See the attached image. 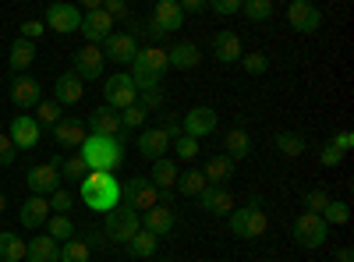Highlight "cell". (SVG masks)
<instances>
[{
	"label": "cell",
	"mask_w": 354,
	"mask_h": 262,
	"mask_svg": "<svg viewBox=\"0 0 354 262\" xmlns=\"http://www.w3.org/2000/svg\"><path fill=\"white\" fill-rule=\"evenodd\" d=\"M88 135H100V138H121L124 128H121V118H117V110L110 106H96L88 113V124H85Z\"/></svg>",
	"instance_id": "15"
},
{
	"label": "cell",
	"mask_w": 354,
	"mask_h": 262,
	"mask_svg": "<svg viewBox=\"0 0 354 262\" xmlns=\"http://www.w3.org/2000/svg\"><path fill=\"white\" fill-rule=\"evenodd\" d=\"M273 145H277V153L287 156V160H298V156H305V149H308L305 135H298V131H277Z\"/></svg>",
	"instance_id": "30"
},
{
	"label": "cell",
	"mask_w": 354,
	"mask_h": 262,
	"mask_svg": "<svg viewBox=\"0 0 354 262\" xmlns=\"http://www.w3.org/2000/svg\"><path fill=\"white\" fill-rule=\"evenodd\" d=\"M103 106H110V110H128V106H135V100H138V93H135V82H131V75H110L106 78V85H103Z\"/></svg>",
	"instance_id": "8"
},
{
	"label": "cell",
	"mask_w": 354,
	"mask_h": 262,
	"mask_svg": "<svg viewBox=\"0 0 354 262\" xmlns=\"http://www.w3.org/2000/svg\"><path fill=\"white\" fill-rule=\"evenodd\" d=\"M85 138H88V131L78 118H61L53 124V142L61 145V149H82Z\"/></svg>",
	"instance_id": "18"
},
{
	"label": "cell",
	"mask_w": 354,
	"mask_h": 262,
	"mask_svg": "<svg viewBox=\"0 0 354 262\" xmlns=\"http://www.w3.org/2000/svg\"><path fill=\"white\" fill-rule=\"evenodd\" d=\"M174 227H177V216H174L170 206H153L149 213L142 216V230H149L153 238H170Z\"/></svg>",
	"instance_id": "20"
},
{
	"label": "cell",
	"mask_w": 354,
	"mask_h": 262,
	"mask_svg": "<svg viewBox=\"0 0 354 262\" xmlns=\"http://www.w3.org/2000/svg\"><path fill=\"white\" fill-rule=\"evenodd\" d=\"M160 191L149 185V178H128L121 185V206L135 209V213H149L153 206H160Z\"/></svg>",
	"instance_id": "5"
},
{
	"label": "cell",
	"mask_w": 354,
	"mask_h": 262,
	"mask_svg": "<svg viewBox=\"0 0 354 262\" xmlns=\"http://www.w3.org/2000/svg\"><path fill=\"white\" fill-rule=\"evenodd\" d=\"M234 174H238V170H234V160H230V156H213L209 163H205L202 178H205V185H220V188H223Z\"/></svg>",
	"instance_id": "29"
},
{
	"label": "cell",
	"mask_w": 354,
	"mask_h": 262,
	"mask_svg": "<svg viewBox=\"0 0 354 262\" xmlns=\"http://www.w3.org/2000/svg\"><path fill=\"white\" fill-rule=\"evenodd\" d=\"M213 53H216L220 64H238L241 57H245V43H241L238 32L223 28V32H216V39H213Z\"/></svg>",
	"instance_id": "19"
},
{
	"label": "cell",
	"mask_w": 354,
	"mask_h": 262,
	"mask_svg": "<svg viewBox=\"0 0 354 262\" xmlns=\"http://www.w3.org/2000/svg\"><path fill=\"white\" fill-rule=\"evenodd\" d=\"M195 202H198L202 213H213V216H230L234 213V195L227 188H220V185H205Z\"/></svg>",
	"instance_id": "16"
},
{
	"label": "cell",
	"mask_w": 354,
	"mask_h": 262,
	"mask_svg": "<svg viewBox=\"0 0 354 262\" xmlns=\"http://www.w3.org/2000/svg\"><path fill=\"white\" fill-rule=\"evenodd\" d=\"M135 64L145 68V71H153V75H163L170 64H167V50L163 46H138V57H135Z\"/></svg>",
	"instance_id": "32"
},
{
	"label": "cell",
	"mask_w": 354,
	"mask_h": 262,
	"mask_svg": "<svg viewBox=\"0 0 354 262\" xmlns=\"http://www.w3.org/2000/svg\"><path fill=\"white\" fill-rule=\"evenodd\" d=\"M93 259V252H88V245L82 238H71L61 245V262H88Z\"/></svg>",
	"instance_id": "40"
},
{
	"label": "cell",
	"mask_w": 354,
	"mask_h": 262,
	"mask_svg": "<svg viewBox=\"0 0 354 262\" xmlns=\"http://www.w3.org/2000/svg\"><path fill=\"white\" fill-rule=\"evenodd\" d=\"M43 25H50L53 32H61V36L78 32V28H82V11L75 4H68V0H57V4L46 8V21Z\"/></svg>",
	"instance_id": "10"
},
{
	"label": "cell",
	"mask_w": 354,
	"mask_h": 262,
	"mask_svg": "<svg viewBox=\"0 0 354 262\" xmlns=\"http://www.w3.org/2000/svg\"><path fill=\"white\" fill-rule=\"evenodd\" d=\"M198 61H202V50H198L195 43H188V39L174 43V46L167 50V64L177 68V71H192V68H198Z\"/></svg>",
	"instance_id": "24"
},
{
	"label": "cell",
	"mask_w": 354,
	"mask_h": 262,
	"mask_svg": "<svg viewBox=\"0 0 354 262\" xmlns=\"http://www.w3.org/2000/svg\"><path fill=\"white\" fill-rule=\"evenodd\" d=\"M177 174H181V170H177V163L163 156V160H156V163H153V174H149V185H153V188H156L160 195H167V191H170V188L177 185Z\"/></svg>",
	"instance_id": "28"
},
{
	"label": "cell",
	"mask_w": 354,
	"mask_h": 262,
	"mask_svg": "<svg viewBox=\"0 0 354 262\" xmlns=\"http://www.w3.org/2000/svg\"><path fill=\"white\" fill-rule=\"evenodd\" d=\"M330 145H337V149H340V153L347 156V153L354 149V135H351V131H337V135L330 138Z\"/></svg>",
	"instance_id": "55"
},
{
	"label": "cell",
	"mask_w": 354,
	"mask_h": 262,
	"mask_svg": "<svg viewBox=\"0 0 354 262\" xmlns=\"http://www.w3.org/2000/svg\"><path fill=\"white\" fill-rule=\"evenodd\" d=\"M330 191H322V188H312V191H305V213H315V216H322V209L330 206Z\"/></svg>",
	"instance_id": "43"
},
{
	"label": "cell",
	"mask_w": 354,
	"mask_h": 262,
	"mask_svg": "<svg viewBox=\"0 0 354 262\" xmlns=\"http://www.w3.org/2000/svg\"><path fill=\"white\" fill-rule=\"evenodd\" d=\"M11 103L18 110L39 106V82L32 75H15V82H11Z\"/></svg>",
	"instance_id": "22"
},
{
	"label": "cell",
	"mask_w": 354,
	"mask_h": 262,
	"mask_svg": "<svg viewBox=\"0 0 354 262\" xmlns=\"http://www.w3.org/2000/svg\"><path fill=\"white\" fill-rule=\"evenodd\" d=\"M216 121H220V113H216L213 106H192V110L185 113L181 128H185L188 138H205V135L216 131Z\"/></svg>",
	"instance_id": "12"
},
{
	"label": "cell",
	"mask_w": 354,
	"mask_h": 262,
	"mask_svg": "<svg viewBox=\"0 0 354 262\" xmlns=\"http://www.w3.org/2000/svg\"><path fill=\"white\" fill-rule=\"evenodd\" d=\"M124 248H128V255H131V259H153V255H156V248H160V238H153L149 230H138V234H135Z\"/></svg>",
	"instance_id": "35"
},
{
	"label": "cell",
	"mask_w": 354,
	"mask_h": 262,
	"mask_svg": "<svg viewBox=\"0 0 354 262\" xmlns=\"http://www.w3.org/2000/svg\"><path fill=\"white\" fill-rule=\"evenodd\" d=\"M25 262H61V245H57L50 234H39V238L28 241Z\"/></svg>",
	"instance_id": "27"
},
{
	"label": "cell",
	"mask_w": 354,
	"mask_h": 262,
	"mask_svg": "<svg viewBox=\"0 0 354 262\" xmlns=\"http://www.w3.org/2000/svg\"><path fill=\"white\" fill-rule=\"evenodd\" d=\"M61 163H64V160H50V163H39V167L28 170V174H25L28 191L39 195V198H50L57 188H61Z\"/></svg>",
	"instance_id": "6"
},
{
	"label": "cell",
	"mask_w": 354,
	"mask_h": 262,
	"mask_svg": "<svg viewBox=\"0 0 354 262\" xmlns=\"http://www.w3.org/2000/svg\"><path fill=\"white\" fill-rule=\"evenodd\" d=\"M103 11H106L113 21H128V18H131V8L124 4V0H106V4H103Z\"/></svg>",
	"instance_id": "51"
},
{
	"label": "cell",
	"mask_w": 354,
	"mask_h": 262,
	"mask_svg": "<svg viewBox=\"0 0 354 262\" xmlns=\"http://www.w3.org/2000/svg\"><path fill=\"white\" fill-rule=\"evenodd\" d=\"M18 160V149L11 145V138L8 135H0V167H11Z\"/></svg>",
	"instance_id": "54"
},
{
	"label": "cell",
	"mask_w": 354,
	"mask_h": 262,
	"mask_svg": "<svg viewBox=\"0 0 354 262\" xmlns=\"http://www.w3.org/2000/svg\"><path fill=\"white\" fill-rule=\"evenodd\" d=\"M177 191H181L185 198H198L202 188H205V178H202V170H181L177 174Z\"/></svg>",
	"instance_id": "36"
},
{
	"label": "cell",
	"mask_w": 354,
	"mask_h": 262,
	"mask_svg": "<svg viewBox=\"0 0 354 262\" xmlns=\"http://www.w3.org/2000/svg\"><path fill=\"white\" fill-rule=\"evenodd\" d=\"M39 124H36V118H28V113H18V118L11 121V128H8V138H11V145L15 149H21V153H28V149H36L39 145Z\"/></svg>",
	"instance_id": "13"
},
{
	"label": "cell",
	"mask_w": 354,
	"mask_h": 262,
	"mask_svg": "<svg viewBox=\"0 0 354 262\" xmlns=\"http://www.w3.org/2000/svg\"><path fill=\"white\" fill-rule=\"evenodd\" d=\"M337 262H354V252H351V248H340V252H337Z\"/></svg>",
	"instance_id": "57"
},
{
	"label": "cell",
	"mask_w": 354,
	"mask_h": 262,
	"mask_svg": "<svg viewBox=\"0 0 354 262\" xmlns=\"http://www.w3.org/2000/svg\"><path fill=\"white\" fill-rule=\"evenodd\" d=\"M8 209V198H4V191H0V213H4Z\"/></svg>",
	"instance_id": "58"
},
{
	"label": "cell",
	"mask_w": 354,
	"mask_h": 262,
	"mask_svg": "<svg viewBox=\"0 0 354 262\" xmlns=\"http://www.w3.org/2000/svg\"><path fill=\"white\" fill-rule=\"evenodd\" d=\"M78 156H82V163H85L88 170H103V174H110V170L121 167V160H124V145H121V138H100V135H88V138L82 142Z\"/></svg>",
	"instance_id": "2"
},
{
	"label": "cell",
	"mask_w": 354,
	"mask_h": 262,
	"mask_svg": "<svg viewBox=\"0 0 354 262\" xmlns=\"http://www.w3.org/2000/svg\"><path fill=\"white\" fill-rule=\"evenodd\" d=\"M290 234H294V241H298L301 248H322L326 238H330V227L322 223V216H315V213H301L298 220H294Z\"/></svg>",
	"instance_id": "7"
},
{
	"label": "cell",
	"mask_w": 354,
	"mask_h": 262,
	"mask_svg": "<svg viewBox=\"0 0 354 262\" xmlns=\"http://www.w3.org/2000/svg\"><path fill=\"white\" fill-rule=\"evenodd\" d=\"M18 220H21V227H46V220H50V202L46 198H39V195H32V198H25L21 202V213H18Z\"/></svg>",
	"instance_id": "26"
},
{
	"label": "cell",
	"mask_w": 354,
	"mask_h": 262,
	"mask_svg": "<svg viewBox=\"0 0 354 262\" xmlns=\"http://www.w3.org/2000/svg\"><path fill=\"white\" fill-rule=\"evenodd\" d=\"M85 245H88V252H96V248H106V234H103V227L100 223H88L85 227V238H82Z\"/></svg>",
	"instance_id": "50"
},
{
	"label": "cell",
	"mask_w": 354,
	"mask_h": 262,
	"mask_svg": "<svg viewBox=\"0 0 354 262\" xmlns=\"http://www.w3.org/2000/svg\"><path fill=\"white\" fill-rule=\"evenodd\" d=\"M241 4L245 0H209V11L220 18H230V15H241Z\"/></svg>",
	"instance_id": "49"
},
{
	"label": "cell",
	"mask_w": 354,
	"mask_h": 262,
	"mask_svg": "<svg viewBox=\"0 0 354 262\" xmlns=\"http://www.w3.org/2000/svg\"><path fill=\"white\" fill-rule=\"evenodd\" d=\"M8 61H11V68H15V75H21L28 64H32L36 61V43H28V39H15L11 43V57H8Z\"/></svg>",
	"instance_id": "34"
},
{
	"label": "cell",
	"mask_w": 354,
	"mask_h": 262,
	"mask_svg": "<svg viewBox=\"0 0 354 262\" xmlns=\"http://www.w3.org/2000/svg\"><path fill=\"white\" fill-rule=\"evenodd\" d=\"M28 245L15 234V230H0V262H25Z\"/></svg>",
	"instance_id": "31"
},
{
	"label": "cell",
	"mask_w": 354,
	"mask_h": 262,
	"mask_svg": "<svg viewBox=\"0 0 354 262\" xmlns=\"http://www.w3.org/2000/svg\"><path fill=\"white\" fill-rule=\"evenodd\" d=\"M110 28H113V18L100 8V11H82V28L78 32L88 39V46H96V43H106V36H110Z\"/></svg>",
	"instance_id": "17"
},
{
	"label": "cell",
	"mask_w": 354,
	"mask_h": 262,
	"mask_svg": "<svg viewBox=\"0 0 354 262\" xmlns=\"http://www.w3.org/2000/svg\"><path fill=\"white\" fill-rule=\"evenodd\" d=\"M287 21H290L294 32L312 36V32H319V25H322V11L312 4V0H290V8H287Z\"/></svg>",
	"instance_id": "9"
},
{
	"label": "cell",
	"mask_w": 354,
	"mask_h": 262,
	"mask_svg": "<svg viewBox=\"0 0 354 262\" xmlns=\"http://www.w3.org/2000/svg\"><path fill=\"white\" fill-rule=\"evenodd\" d=\"M145 113H149V110H160L163 103H167V89H163V85H160V89H149V93H138V100H135Z\"/></svg>",
	"instance_id": "46"
},
{
	"label": "cell",
	"mask_w": 354,
	"mask_h": 262,
	"mask_svg": "<svg viewBox=\"0 0 354 262\" xmlns=\"http://www.w3.org/2000/svg\"><path fill=\"white\" fill-rule=\"evenodd\" d=\"M64 118V113H61V106H57L53 100H39V106H36V124L43 128V124H57V121H61Z\"/></svg>",
	"instance_id": "42"
},
{
	"label": "cell",
	"mask_w": 354,
	"mask_h": 262,
	"mask_svg": "<svg viewBox=\"0 0 354 262\" xmlns=\"http://www.w3.org/2000/svg\"><path fill=\"white\" fill-rule=\"evenodd\" d=\"M43 32H46V25H43L39 18H32V21H25V25H21V39H28V43H36Z\"/></svg>",
	"instance_id": "53"
},
{
	"label": "cell",
	"mask_w": 354,
	"mask_h": 262,
	"mask_svg": "<svg viewBox=\"0 0 354 262\" xmlns=\"http://www.w3.org/2000/svg\"><path fill=\"white\" fill-rule=\"evenodd\" d=\"M181 11L185 15H202V11H209V0H185Z\"/></svg>",
	"instance_id": "56"
},
{
	"label": "cell",
	"mask_w": 354,
	"mask_h": 262,
	"mask_svg": "<svg viewBox=\"0 0 354 262\" xmlns=\"http://www.w3.org/2000/svg\"><path fill=\"white\" fill-rule=\"evenodd\" d=\"M174 153H177V160H181V163H192L198 156V142L188 138V135H181V138L174 142Z\"/></svg>",
	"instance_id": "47"
},
{
	"label": "cell",
	"mask_w": 354,
	"mask_h": 262,
	"mask_svg": "<svg viewBox=\"0 0 354 262\" xmlns=\"http://www.w3.org/2000/svg\"><path fill=\"white\" fill-rule=\"evenodd\" d=\"M82 96H85V85H82L78 75L68 71V75H61V78L53 82V103L57 106H75Z\"/></svg>",
	"instance_id": "23"
},
{
	"label": "cell",
	"mask_w": 354,
	"mask_h": 262,
	"mask_svg": "<svg viewBox=\"0 0 354 262\" xmlns=\"http://www.w3.org/2000/svg\"><path fill=\"white\" fill-rule=\"evenodd\" d=\"M238 64H241L248 75H266V71H270V57H266V53H245Z\"/></svg>",
	"instance_id": "45"
},
{
	"label": "cell",
	"mask_w": 354,
	"mask_h": 262,
	"mask_svg": "<svg viewBox=\"0 0 354 262\" xmlns=\"http://www.w3.org/2000/svg\"><path fill=\"white\" fill-rule=\"evenodd\" d=\"M347 220H351V206L340 202V198H330V206L322 209V223L326 227H344Z\"/></svg>",
	"instance_id": "38"
},
{
	"label": "cell",
	"mask_w": 354,
	"mask_h": 262,
	"mask_svg": "<svg viewBox=\"0 0 354 262\" xmlns=\"http://www.w3.org/2000/svg\"><path fill=\"white\" fill-rule=\"evenodd\" d=\"M106 61L113 64H135V57H138V39L131 32H110L106 36V50H103Z\"/></svg>",
	"instance_id": "14"
},
{
	"label": "cell",
	"mask_w": 354,
	"mask_h": 262,
	"mask_svg": "<svg viewBox=\"0 0 354 262\" xmlns=\"http://www.w3.org/2000/svg\"><path fill=\"white\" fill-rule=\"evenodd\" d=\"M46 227H50V238L57 241V245H64V241H71V238H78V230H75V220L71 216H50L46 220Z\"/></svg>",
	"instance_id": "37"
},
{
	"label": "cell",
	"mask_w": 354,
	"mask_h": 262,
	"mask_svg": "<svg viewBox=\"0 0 354 262\" xmlns=\"http://www.w3.org/2000/svg\"><path fill=\"white\" fill-rule=\"evenodd\" d=\"M266 227H270V216L262 213V198L259 195L248 198V206H234V213H230V234L234 238H245V241L262 238Z\"/></svg>",
	"instance_id": "3"
},
{
	"label": "cell",
	"mask_w": 354,
	"mask_h": 262,
	"mask_svg": "<svg viewBox=\"0 0 354 262\" xmlns=\"http://www.w3.org/2000/svg\"><path fill=\"white\" fill-rule=\"evenodd\" d=\"M340 160H344V153L337 149V145H330V142L319 149V163H322V167H340Z\"/></svg>",
	"instance_id": "52"
},
{
	"label": "cell",
	"mask_w": 354,
	"mask_h": 262,
	"mask_svg": "<svg viewBox=\"0 0 354 262\" xmlns=\"http://www.w3.org/2000/svg\"><path fill=\"white\" fill-rule=\"evenodd\" d=\"M241 15L252 18V21H270L273 18V0H245Z\"/></svg>",
	"instance_id": "41"
},
{
	"label": "cell",
	"mask_w": 354,
	"mask_h": 262,
	"mask_svg": "<svg viewBox=\"0 0 354 262\" xmlns=\"http://www.w3.org/2000/svg\"><path fill=\"white\" fill-rule=\"evenodd\" d=\"M153 21L163 28V36H170V32H177V28L185 25V11H181L177 0H160V4L153 8Z\"/></svg>",
	"instance_id": "25"
},
{
	"label": "cell",
	"mask_w": 354,
	"mask_h": 262,
	"mask_svg": "<svg viewBox=\"0 0 354 262\" xmlns=\"http://www.w3.org/2000/svg\"><path fill=\"white\" fill-rule=\"evenodd\" d=\"M170 145H174V142L167 138V131H163V128H145V131L138 135V153H142L145 160H153V163L167 156Z\"/></svg>",
	"instance_id": "21"
},
{
	"label": "cell",
	"mask_w": 354,
	"mask_h": 262,
	"mask_svg": "<svg viewBox=\"0 0 354 262\" xmlns=\"http://www.w3.org/2000/svg\"><path fill=\"white\" fill-rule=\"evenodd\" d=\"M71 64H75V71H71V75H78L82 82H96V78H103V64H106V57H103V50H100V46H82V50L71 57Z\"/></svg>",
	"instance_id": "11"
},
{
	"label": "cell",
	"mask_w": 354,
	"mask_h": 262,
	"mask_svg": "<svg viewBox=\"0 0 354 262\" xmlns=\"http://www.w3.org/2000/svg\"><path fill=\"white\" fill-rule=\"evenodd\" d=\"M46 202H50V213H57V216H68V213H71V206H75V195H71V191H64V188H57V191H53Z\"/></svg>",
	"instance_id": "44"
},
{
	"label": "cell",
	"mask_w": 354,
	"mask_h": 262,
	"mask_svg": "<svg viewBox=\"0 0 354 262\" xmlns=\"http://www.w3.org/2000/svg\"><path fill=\"white\" fill-rule=\"evenodd\" d=\"M223 145H227V153H223V156H230V160H245V156L252 153V135H248L245 128H230L227 138H223Z\"/></svg>",
	"instance_id": "33"
},
{
	"label": "cell",
	"mask_w": 354,
	"mask_h": 262,
	"mask_svg": "<svg viewBox=\"0 0 354 262\" xmlns=\"http://www.w3.org/2000/svg\"><path fill=\"white\" fill-rule=\"evenodd\" d=\"M117 118H121V128L128 131V128H142L145 124V118H149V113H145L138 103L135 106H128V110H121V113H117Z\"/></svg>",
	"instance_id": "48"
},
{
	"label": "cell",
	"mask_w": 354,
	"mask_h": 262,
	"mask_svg": "<svg viewBox=\"0 0 354 262\" xmlns=\"http://www.w3.org/2000/svg\"><path fill=\"white\" fill-rule=\"evenodd\" d=\"M78 191H82V202L93 213H110V209H117L121 206V181L113 178V174H103V170H88V178L78 185Z\"/></svg>",
	"instance_id": "1"
},
{
	"label": "cell",
	"mask_w": 354,
	"mask_h": 262,
	"mask_svg": "<svg viewBox=\"0 0 354 262\" xmlns=\"http://www.w3.org/2000/svg\"><path fill=\"white\" fill-rule=\"evenodd\" d=\"M100 227H103L106 241H113V245H128V241L138 234V230H142V216H138L135 209H128V206H117V209L106 213V220H103Z\"/></svg>",
	"instance_id": "4"
},
{
	"label": "cell",
	"mask_w": 354,
	"mask_h": 262,
	"mask_svg": "<svg viewBox=\"0 0 354 262\" xmlns=\"http://www.w3.org/2000/svg\"><path fill=\"white\" fill-rule=\"evenodd\" d=\"M88 178V167L82 163V156H68L64 163H61V181H68V185H82Z\"/></svg>",
	"instance_id": "39"
}]
</instances>
